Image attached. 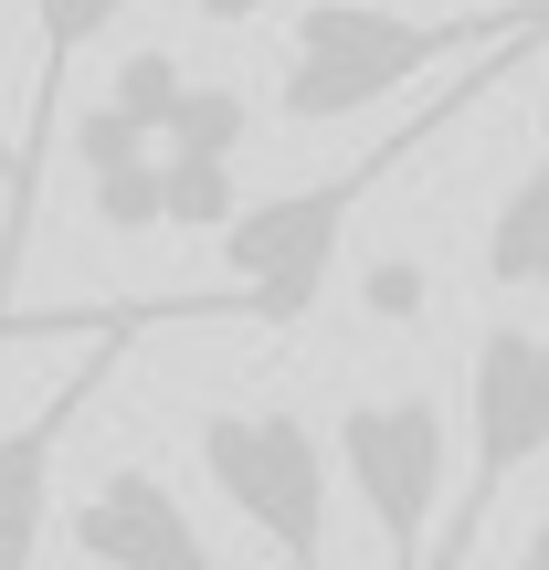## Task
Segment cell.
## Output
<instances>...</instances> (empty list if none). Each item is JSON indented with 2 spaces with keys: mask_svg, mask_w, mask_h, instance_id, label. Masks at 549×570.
<instances>
[{
  "mask_svg": "<svg viewBox=\"0 0 549 570\" xmlns=\"http://www.w3.org/2000/svg\"><path fill=\"white\" fill-rule=\"evenodd\" d=\"M539 42H487V53H465V75L444 85V96H423L402 127H391L381 148H360L349 169H327V180L306 190H275V202H244L223 223V317H254V327H306L327 296V275H339V244H349V212L370 202V190L391 180V169L412 159V148H433L454 117H476V96H487L508 63H529Z\"/></svg>",
  "mask_w": 549,
  "mask_h": 570,
  "instance_id": "6da1fadb",
  "label": "cell"
},
{
  "mask_svg": "<svg viewBox=\"0 0 549 570\" xmlns=\"http://www.w3.org/2000/svg\"><path fill=\"white\" fill-rule=\"evenodd\" d=\"M487 42H549V0H508V11H391V0H306L285 32L275 117L285 127H339L423 85L433 63H465Z\"/></svg>",
  "mask_w": 549,
  "mask_h": 570,
  "instance_id": "7a4b0ae2",
  "label": "cell"
},
{
  "mask_svg": "<svg viewBox=\"0 0 549 570\" xmlns=\"http://www.w3.org/2000/svg\"><path fill=\"white\" fill-rule=\"evenodd\" d=\"M327 475L360 497L370 539L391 560H423L433 550V508L454 487V423L444 402L423 391H381V402H349L339 433H327Z\"/></svg>",
  "mask_w": 549,
  "mask_h": 570,
  "instance_id": "3957f363",
  "label": "cell"
},
{
  "mask_svg": "<svg viewBox=\"0 0 549 570\" xmlns=\"http://www.w3.org/2000/svg\"><path fill=\"white\" fill-rule=\"evenodd\" d=\"M202 475L265 550H285V560L327 550V433L306 412H285V402L202 412Z\"/></svg>",
  "mask_w": 549,
  "mask_h": 570,
  "instance_id": "277c9868",
  "label": "cell"
},
{
  "mask_svg": "<svg viewBox=\"0 0 549 570\" xmlns=\"http://www.w3.org/2000/svg\"><path fill=\"white\" fill-rule=\"evenodd\" d=\"M465 423H476V465H465V529L433 539V550H465L476 518L518 487V475L549 454V327L529 317H497L476 338V370H465Z\"/></svg>",
  "mask_w": 549,
  "mask_h": 570,
  "instance_id": "5b68a950",
  "label": "cell"
},
{
  "mask_svg": "<svg viewBox=\"0 0 549 570\" xmlns=\"http://www.w3.org/2000/svg\"><path fill=\"white\" fill-rule=\"evenodd\" d=\"M148 317H159V306H96V327L75 338V370H63V381L0 433V570H21L42 539H53V454H63V433L85 423L96 381L117 370V348L138 338ZM169 317H180V306H169Z\"/></svg>",
  "mask_w": 549,
  "mask_h": 570,
  "instance_id": "8992f818",
  "label": "cell"
},
{
  "mask_svg": "<svg viewBox=\"0 0 549 570\" xmlns=\"http://www.w3.org/2000/svg\"><path fill=\"white\" fill-rule=\"evenodd\" d=\"M127 0H32V127L11 148V180H0V306H11V275L32 254V202H42V159H53V106H63V63L96 32H117Z\"/></svg>",
  "mask_w": 549,
  "mask_h": 570,
  "instance_id": "52a82bcc",
  "label": "cell"
},
{
  "mask_svg": "<svg viewBox=\"0 0 549 570\" xmlns=\"http://www.w3.org/2000/svg\"><path fill=\"white\" fill-rule=\"evenodd\" d=\"M63 539H75L85 560H127V570H202L212 560V539H202V518L180 508V487L169 475H148V465H106L96 487H85V508L63 518Z\"/></svg>",
  "mask_w": 549,
  "mask_h": 570,
  "instance_id": "ba28073f",
  "label": "cell"
},
{
  "mask_svg": "<svg viewBox=\"0 0 549 570\" xmlns=\"http://www.w3.org/2000/svg\"><path fill=\"white\" fill-rule=\"evenodd\" d=\"M487 285L497 296H549V148L508 180V202L487 212Z\"/></svg>",
  "mask_w": 549,
  "mask_h": 570,
  "instance_id": "9c48e42d",
  "label": "cell"
},
{
  "mask_svg": "<svg viewBox=\"0 0 549 570\" xmlns=\"http://www.w3.org/2000/svg\"><path fill=\"white\" fill-rule=\"evenodd\" d=\"M233 212H244V190H233V159L159 148V233H223Z\"/></svg>",
  "mask_w": 549,
  "mask_h": 570,
  "instance_id": "30bf717a",
  "label": "cell"
},
{
  "mask_svg": "<svg viewBox=\"0 0 549 570\" xmlns=\"http://www.w3.org/2000/svg\"><path fill=\"white\" fill-rule=\"evenodd\" d=\"M244 138H254L244 85H180V106L159 117V148H202V159H233Z\"/></svg>",
  "mask_w": 549,
  "mask_h": 570,
  "instance_id": "8fae6325",
  "label": "cell"
},
{
  "mask_svg": "<svg viewBox=\"0 0 549 570\" xmlns=\"http://www.w3.org/2000/svg\"><path fill=\"white\" fill-rule=\"evenodd\" d=\"M85 190H96L106 233H159V148H127V159L85 169Z\"/></svg>",
  "mask_w": 549,
  "mask_h": 570,
  "instance_id": "7c38bea8",
  "label": "cell"
},
{
  "mask_svg": "<svg viewBox=\"0 0 549 570\" xmlns=\"http://www.w3.org/2000/svg\"><path fill=\"white\" fill-rule=\"evenodd\" d=\"M180 53H159V42H138V53H127L117 63V96H106V106H127V117H138L148 127V138H159V117H169V106H180Z\"/></svg>",
  "mask_w": 549,
  "mask_h": 570,
  "instance_id": "4fadbf2b",
  "label": "cell"
},
{
  "mask_svg": "<svg viewBox=\"0 0 549 570\" xmlns=\"http://www.w3.org/2000/svg\"><path fill=\"white\" fill-rule=\"evenodd\" d=\"M360 296H370V317H412V306H423V275H412V265H381Z\"/></svg>",
  "mask_w": 549,
  "mask_h": 570,
  "instance_id": "5bb4252c",
  "label": "cell"
},
{
  "mask_svg": "<svg viewBox=\"0 0 549 570\" xmlns=\"http://www.w3.org/2000/svg\"><path fill=\"white\" fill-rule=\"evenodd\" d=\"M190 11H202V21H212V32H244V21H254V11H265V0H190Z\"/></svg>",
  "mask_w": 549,
  "mask_h": 570,
  "instance_id": "9a60e30c",
  "label": "cell"
},
{
  "mask_svg": "<svg viewBox=\"0 0 549 570\" xmlns=\"http://www.w3.org/2000/svg\"><path fill=\"white\" fill-rule=\"evenodd\" d=\"M42 327L53 317H11V306H0V338H42Z\"/></svg>",
  "mask_w": 549,
  "mask_h": 570,
  "instance_id": "2e32d148",
  "label": "cell"
},
{
  "mask_svg": "<svg viewBox=\"0 0 549 570\" xmlns=\"http://www.w3.org/2000/svg\"><path fill=\"white\" fill-rule=\"evenodd\" d=\"M518 560H549V518H539V529H529V539H518Z\"/></svg>",
  "mask_w": 549,
  "mask_h": 570,
  "instance_id": "e0dca14e",
  "label": "cell"
},
{
  "mask_svg": "<svg viewBox=\"0 0 549 570\" xmlns=\"http://www.w3.org/2000/svg\"><path fill=\"white\" fill-rule=\"evenodd\" d=\"M0 180H11V127H0Z\"/></svg>",
  "mask_w": 549,
  "mask_h": 570,
  "instance_id": "ac0fdd59",
  "label": "cell"
}]
</instances>
